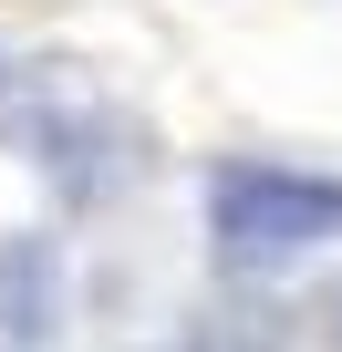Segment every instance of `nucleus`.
Returning a JSON list of instances; mask_svg holds the SVG:
<instances>
[{
    "instance_id": "obj_2",
    "label": "nucleus",
    "mask_w": 342,
    "mask_h": 352,
    "mask_svg": "<svg viewBox=\"0 0 342 352\" xmlns=\"http://www.w3.org/2000/svg\"><path fill=\"white\" fill-rule=\"evenodd\" d=\"M0 145L42 166L63 197H114L125 187V114L52 52H0Z\"/></svg>"
},
{
    "instance_id": "obj_1",
    "label": "nucleus",
    "mask_w": 342,
    "mask_h": 352,
    "mask_svg": "<svg viewBox=\"0 0 342 352\" xmlns=\"http://www.w3.org/2000/svg\"><path fill=\"white\" fill-rule=\"evenodd\" d=\"M197 208H208V259L228 280H270V270H301L321 239H342V176L280 166V155H218Z\"/></svg>"
},
{
    "instance_id": "obj_4",
    "label": "nucleus",
    "mask_w": 342,
    "mask_h": 352,
    "mask_svg": "<svg viewBox=\"0 0 342 352\" xmlns=\"http://www.w3.org/2000/svg\"><path fill=\"white\" fill-rule=\"evenodd\" d=\"M321 331H332V352H342V280L321 290Z\"/></svg>"
},
{
    "instance_id": "obj_3",
    "label": "nucleus",
    "mask_w": 342,
    "mask_h": 352,
    "mask_svg": "<svg viewBox=\"0 0 342 352\" xmlns=\"http://www.w3.org/2000/svg\"><path fill=\"white\" fill-rule=\"evenodd\" d=\"M63 342V239L11 228L0 239V352H52Z\"/></svg>"
}]
</instances>
